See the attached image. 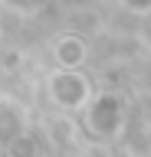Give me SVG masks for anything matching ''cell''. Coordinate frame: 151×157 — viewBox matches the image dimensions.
Listing matches in <instances>:
<instances>
[{
  "mask_svg": "<svg viewBox=\"0 0 151 157\" xmlns=\"http://www.w3.org/2000/svg\"><path fill=\"white\" fill-rule=\"evenodd\" d=\"M0 157H7V154H0Z\"/></svg>",
  "mask_w": 151,
  "mask_h": 157,
  "instance_id": "3957f363",
  "label": "cell"
},
{
  "mask_svg": "<svg viewBox=\"0 0 151 157\" xmlns=\"http://www.w3.org/2000/svg\"><path fill=\"white\" fill-rule=\"evenodd\" d=\"M53 95H56V101H62V105H82V101L89 98V85L82 82L79 72H66V69H62L59 75L53 78Z\"/></svg>",
  "mask_w": 151,
  "mask_h": 157,
  "instance_id": "6da1fadb",
  "label": "cell"
},
{
  "mask_svg": "<svg viewBox=\"0 0 151 157\" xmlns=\"http://www.w3.org/2000/svg\"><path fill=\"white\" fill-rule=\"evenodd\" d=\"M56 59L66 66V72H72V69L85 59V46H82V39H79V36H62L59 46H56Z\"/></svg>",
  "mask_w": 151,
  "mask_h": 157,
  "instance_id": "7a4b0ae2",
  "label": "cell"
}]
</instances>
